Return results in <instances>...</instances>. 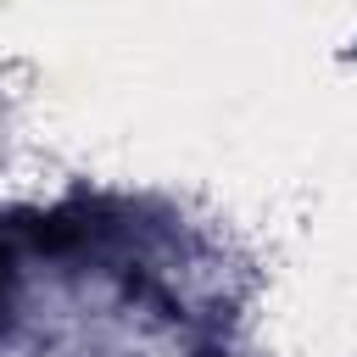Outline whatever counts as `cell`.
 I'll return each instance as SVG.
<instances>
[{"mask_svg": "<svg viewBox=\"0 0 357 357\" xmlns=\"http://www.w3.org/2000/svg\"><path fill=\"white\" fill-rule=\"evenodd\" d=\"M0 268H6V257H0ZM0 279H6V273H0Z\"/></svg>", "mask_w": 357, "mask_h": 357, "instance_id": "cell-1", "label": "cell"}]
</instances>
